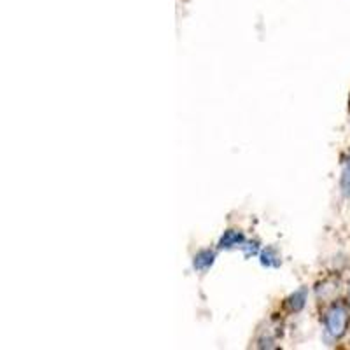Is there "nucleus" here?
<instances>
[{
    "label": "nucleus",
    "mask_w": 350,
    "mask_h": 350,
    "mask_svg": "<svg viewBox=\"0 0 350 350\" xmlns=\"http://www.w3.org/2000/svg\"><path fill=\"white\" fill-rule=\"evenodd\" d=\"M282 259H280L279 252L273 247H267L265 251L261 252V265L267 268H279Z\"/></svg>",
    "instance_id": "39448f33"
},
{
    "label": "nucleus",
    "mask_w": 350,
    "mask_h": 350,
    "mask_svg": "<svg viewBox=\"0 0 350 350\" xmlns=\"http://www.w3.org/2000/svg\"><path fill=\"white\" fill-rule=\"evenodd\" d=\"M349 299H350V295H349Z\"/></svg>",
    "instance_id": "0eeeda50"
},
{
    "label": "nucleus",
    "mask_w": 350,
    "mask_h": 350,
    "mask_svg": "<svg viewBox=\"0 0 350 350\" xmlns=\"http://www.w3.org/2000/svg\"><path fill=\"white\" fill-rule=\"evenodd\" d=\"M214 261L215 252L211 251V249H203V251L196 252L195 258H193V268L196 271H207L214 265Z\"/></svg>",
    "instance_id": "7ed1b4c3"
},
{
    "label": "nucleus",
    "mask_w": 350,
    "mask_h": 350,
    "mask_svg": "<svg viewBox=\"0 0 350 350\" xmlns=\"http://www.w3.org/2000/svg\"><path fill=\"white\" fill-rule=\"evenodd\" d=\"M306 289H298V291H295V293H293V295L289 296V298L286 299V306H287V310L289 312H299L303 308V306H305V303H306Z\"/></svg>",
    "instance_id": "20e7f679"
},
{
    "label": "nucleus",
    "mask_w": 350,
    "mask_h": 350,
    "mask_svg": "<svg viewBox=\"0 0 350 350\" xmlns=\"http://www.w3.org/2000/svg\"><path fill=\"white\" fill-rule=\"evenodd\" d=\"M350 314L342 303H334L324 314V333L329 340H340L347 333Z\"/></svg>",
    "instance_id": "f257e3e1"
},
{
    "label": "nucleus",
    "mask_w": 350,
    "mask_h": 350,
    "mask_svg": "<svg viewBox=\"0 0 350 350\" xmlns=\"http://www.w3.org/2000/svg\"><path fill=\"white\" fill-rule=\"evenodd\" d=\"M340 189H342L343 196L350 198V151L345 158V163H343L342 177H340Z\"/></svg>",
    "instance_id": "423d86ee"
},
{
    "label": "nucleus",
    "mask_w": 350,
    "mask_h": 350,
    "mask_svg": "<svg viewBox=\"0 0 350 350\" xmlns=\"http://www.w3.org/2000/svg\"><path fill=\"white\" fill-rule=\"evenodd\" d=\"M245 237L240 230H228L224 231V235L219 240V247L221 249H242L245 245Z\"/></svg>",
    "instance_id": "f03ea898"
}]
</instances>
